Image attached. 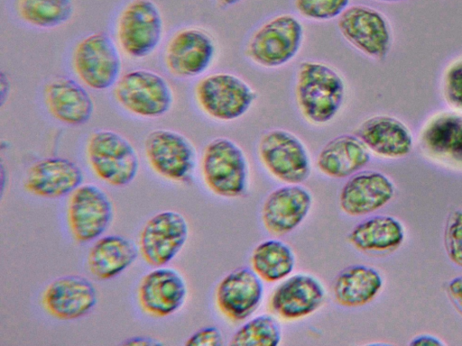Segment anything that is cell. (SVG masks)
I'll return each mask as SVG.
<instances>
[{
    "mask_svg": "<svg viewBox=\"0 0 462 346\" xmlns=\"http://www.w3.org/2000/svg\"><path fill=\"white\" fill-rule=\"evenodd\" d=\"M67 215L74 239L88 242L98 238L108 227L113 217V205L97 186L80 185L70 195Z\"/></svg>",
    "mask_w": 462,
    "mask_h": 346,
    "instance_id": "13",
    "label": "cell"
},
{
    "mask_svg": "<svg viewBox=\"0 0 462 346\" xmlns=\"http://www.w3.org/2000/svg\"><path fill=\"white\" fill-rule=\"evenodd\" d=\"M194 96L204 114L217 122H233L245 115L256 99L252 86L229 72H217L202 77Z\"/></svg>",
    "mask_w": 462,
    "mask_h": 346,
    "instance_id": "3",
    "label": "cell"
},
{
    "mask_svg": "<svg viewBox=\"0 0 462 346\" xmlns=\"http://www.w3.org/2000/svg\"><path fill=\"white\" fill-rule=\"evenodd\" d=\"M15 11L25 23L51 29L68 23L74 14L73 0H15Z\"/></svg>",
    "mask_w": 462,
    "mask_h": 346,
    "instance_id": "30",
    "label": "cell"
},
{
    "mask_svg": "<svg viewBox=\"0 0 462 346\" xmlns=\"http://www.w3.org/2000/svg\"><path fill=\"white\" fill-rule=\"evenodd\" d=\"M374 1L385 2V3H394V2H401V1H404V0H374Z\"/></svg>",
    "mask_w": 462,
    "mask_h": 346,
    "instance_id": "41",
    "label": "cell"
},
{
    "mask_svg": "<svg viewBox=\"0 0 462 346\" xmlns=\"http://www.w3.org/2000/svg\"><path fill=\"white\" fill-rule=\"evenodd\" d=\"M189 236L185 217L171 210L160 212L144 224L139 250L150 265L162 267L169 263L184 246Z\"/></svg>",
    "mask_w": 462,
    "mask_h": 346,
    "instance_id": "12",
    "label": "cell"
},
{
    "mask_svg": "<svg viewBox=\"0 0 462 346\" xmlns=\"http://www.w3.org/2000/svg\"><path fill=\"white\" fill-rule=\"evenodd\" d=\"M144 150L150 166L160 176L176 182L191 178L196 167V150L181 133L155 129L146 136Z\"/></svg>",
    "mask_w": 462,
    "mask_h": 346,
    "instance_id": "10",
    "label": "cell"
},
{
    "mask_svg": "<svg viewBox=\"0 0 462 346\" xmlns=\"http://www.w3.org/2000/svg\"><path fill=\"white\" fill-rule=\"evenodd\" d=\"M410 345H444V342L435 336L423 334L413 338Z\"/></svg>",
    "mask_w": 462,
    "mask_h": 346,
    "instance_id": "37",
    "label": "cell"
},
{
    "mask_svg": "<svg viewBox=\"0 0 462 346\" xmlns=\"http://www.w3.org/2000/svg\"><path fill=\"white\" fill-rule=\"evenodd\" d=\"M394 195L393 182L374 170L358 171L344 184L339 194V205L350 216L373 213L389 203Z\"/></svg>",
    "mask_w": 462,
    "mask_h": 346,
    "instance_id": "20",
    "label": "cell"
},
{
    "mask_svg": "<svg viewBox=\"0 0 462 346\" xmlns=\"http://www.w3.org/2000/svg\"><path fill=\"white\" fill-rule=\"evenodd\" d=\"M312 205L310 191L300 184H287L272 191L263 202L262 221L265 229L283 235L296 229Z\"/></svg>",
    "mask_w": 462,
    "mask_h": 346,
    "instance_id": "16",
    "label": "cell"
},
{
    "mask_svg": "<svg viewBox=\"0 0 462 346\" xmlns=\"http://www.w3.org/2000/svg\"><path fill=\"white\" fill-rule=\"evenodd\" d=\"M253 270L266 282L280 281L294 269L295 257L285 242L270 239L260 242L251 255Z\"/></svg>",
    "mask_w": 462,
    "mask_h": 346,
    "instance_id": "29",
    "label": "cell"
},
{
    "mask_svg": "<svg viewBox=\"0 0 462 346\" xmlns=\"http://www.w3.org/2000/svg\"><path fill=\"white\" fill-rule=\"evenodd\" d=\"M87 158L94 173L115 187L130 184L139 169V157L133 144L111 130L92 132L87 142Z\"/></svg>",
    "mask_w": 462,
    "mask_h": 346,
    "instance_id": "6",
    "label": "cell"
},
{
    "mask_svg": "<svg viewBox=\"0 0 462 346\" xmlns=\"http://www.w3.org/2000/svg\"><path fill=\"white\" fill-rule=\"evenodd\" d=\"M201 173L208 189L217 196L239 197L247 190V159L241 147L230 139L218 137L206 145Z\"/></svg>",
    "mask_w": 462,
    "mask_h": 346,
    "instance_id": "4",
    "label": "cell"
},
{
    "mask_svg": "<svg viewBox=\"0 0 462 346\" xmlns=\"http://www.w3.org/2000/svg\"><path fill=\"white\" fill-rule=\"evenodd\" d=\"M325 289L315 277L298 273L287 278L273 292L272 311L284 320H297L316 312L323 304Z\"/></svg>",
    "mask_w": 462,
    "mask_h": 346,
    "instance_id": "18",
    "label": "cell"
},
{
    "mask_svg": "<svg viewBox=\"0 0 462 346\" xmlns=\"http://www.w3.org/2000/svg\"><path fill=\"white\" fill-rule=\"evenodd\" d=\"M370 161V150L356 134H341L328 141L319 152V170L333 178L351 177Z\"/></svg>",
    "mask_w": 462,
    "mask_h": 346,
    "instance_id": "24",
    "label": "cell"
},
{
    "mask_svg": "<svg viewBox=\"0 0 462 346\" xmlns=\"http://www.w3.org/2000/svg\"><path fill=\"white\" fill-rule=\"evenodd\" d=\"M382 287V277L375 269L356 264L337 274L333 283V295L338 305L358 307L374 300Z\"/></svg>",
    "mask_w": 462,
    "mask_h": 346,
    "instance_id": "25",
    "label": "cell"
},
{
    "mask_svg": "<svg viewBox=\"0 0 462 346\" xmlns=\"http://www.w3.org/2000/svg\"><path fill=\"white\" fill-rule=\"evenodd\" d=\"M445 95L451 105L462 107V61L455 63L447 71Z\"/></svg>",
    "mask_w": 462,
    "mask_h": 346,
    "instance_id": "34",
    "label": "cell"
},
{
    "mask_svg": "<svg viewBox=\"0 0 462 346\" xmlns=\"http://www.w3.org/2000/svg\"><path fill=\"white\" fill-rule=\"evenodd\" d=\"M72 67L85 86L94 90H106L114 86L121 77L122 59L111 37L98 32L76 44Z\"/></svg>",
    "mask_w": 462,
    "mask_h": 346,
    "instance_id": "7",
    "label": "cell"
},
{
    "mask_svg": "<svg viewBox=\"0 0 462 346\" xmlns=\"http://www.w3.org/2000/svg\"><path fill=\"white\" fill-rule=\"evenodd\" d=\"M355 134L370 151L383 158H401L412 149V137L407 126L390 115L367 118Z\"/></svg>",
    "mask_w": 462,
    "mask_h": 346,
    "instance_id": "23",
    "label": "cell"
},
{
    "mask_svg": "<svg viewBox=\"0 0 462 346\" xmlns=\"http://www.w3.org/2000/svg\"><path fill=\"white\" fill-rule=\"evenodd\" d=\"M10 82L7 77H5L4 73H1L0 76V100L1 105H3L5 99L8 96V94L10 92Z\"/></svg>",
    "mask_w": 462,
    "mask_h": 346,
    "instance_id": "39",
    "label": "cell"
},
{
    "mask_svg": "<svg viewBox=\"0 0 462 346\" xmlns=\"http://www.w3.org/2000/svg\"><path fill=\"white\" fill-rule=\"evenodd\" d=\"M342 37L365 55L383 59L391 45L389 24L379 11L366 5L348 6L337 18Z\"/></svg>",
    "mask_w": 462,
    "mask_h": 346,
    "instance_id": "11",
    "label": "cell"
},
{
    "mask_svg": "<svg viewBox=\"0 0 462 346\" xmlns=\"http://www.w3.org/2000/svg\"><path fill=\"white\" fill-rule=\"evenodd\" d=\"M263 295V285L260 277L249 268H237L218 283L216 290V304L227 319L240 322L250 315L260 305Z\"/></svg>",
    "mask_w": 462,
    "mask_h": 346,
    "instance_id": "15",
    "label": "cell"
},
{
    "mask_svg": "<svg viewBox=\"0 0 462 346\" xmlns=\"http://www.w3.org/2000/svg\"><path fill=\"white\" fill-rule=\"evenodd\" d=\"M42 305L53 317L75 320L88 314L97 301L94 285L86 278L69 275L50 283L42 294Z\"/></svg>",
    "mask_w": 462,
    "mask_h": 346,
    "instance_id": "17",
    "label": "cell"
},
{
    "mask_svg": "<svg viewBox=\"0 0 462 346\" xmlns=\"http://www.w3.org/2000/svg\"><path fill=\"white\" fill-rule=\"evenodd\" d=\"M138 255L135 244L121 235L98 239L89 250L88 267L98 279H110L126 269Z\"/></svg>",
    "mask_w": 462,
    "mask_h": 346,
    "instance_id": "26",
    "label": "cell"
},
{
    "mask_svg": "<svg viewBox=\"0 0 462 346\" xmlns=\"http://www.w3.org/2000/svg\"><path fill=\"white\" fill-rule=\"evenodd\" d=\"M217 2V4L222 7V8H226V7H231L233 5H237L238 3H240L242 0H215Z\"/></svg>",
    "mask_w": 462,
    "mask_h": 346,
    "instance_id": "40",
    "label": "cell"
},
{
    "mask_svg": "<svg viewBox=\"0 0 462 346\" xmlns=\"http://www.w3.org/2000/svg\"><path fill=\"white\" fill-rule=\"evenodd\" d=\"M82 181V170L74 161L62 157H48L29 168L24 187L41 197L58 198L71 194Z\"/></svg>",
    "mask_w": 462,
    "mask_h": 346,
    "instance_id": "21",
    "label": "cell"
},
{
    "mask_svg": "<svg viewBox=\"0 0 462 346\" xmlns=\"http://www.w3.org/2000/svg\"><path fill=\"white\" fill-rule=\"evenodd\" d=\"M258 156L266 170L286 184H300L311 172L310 159L304 143L284 129L264 132L258 142Z\"/></svg>",
    "mask_w": 462,
    "mask_h": 346,
    "instance_id": "9",
    "label": "cell"
},
{
    "mask_svg": "<svg viewBox=\"0 0 462 346\" xmlns=\"http://www.w3.org/2000/svg\"><path fill=\"white\" fill-rule=\"evenodd\" d=\"M421 141L435 155L462 160V117L438 115L426 125Z\"/></svg>",
    "mask_w": 462,
    "mask_h": 346,
    "instance_id": "28",
    "label": "cell"
},
{
    "mask_svg": "<svg viewBox=\"0 0 462 346\" xmlns=\"http://www.w3.org/2000/svg\"><path fill=\"white\" fill-rule=\"evenodd\" d=\"M350 0H294L298 14L305 19L325 22L338 18Z\"/></svg>",
    "mask_w": 462,
    "mask_h": 346,
    "instance_id": "32",
    "label": "cell"
},
{
    "mask_svg": "<svg viewBox=\"0 0 462 346\" xmlns=\"http://www.w3.org/2000/svg\"><path fill=\"white\" fill-rule=\"evenodd\" d=\"M116 102L128 113L143 118H158L173 104V91L160 74L143 68L133 69L114 86Z\"/></svg>",
    "mask_w": 462,
    "mask_h": 346,
    "instance_id": "5",
    "label": "cell"
},
{
    "mask_svg": "<svg viewBox=\"0 0 462 346\" xmlns=\"http://www.w3.org/2000/svg\"><path fill=\"white\" fill-rule=\"evenodd\" d=\"M215 53L216 45L208 32L188 27L171 36L165 48L164 62L172 75L190 78L208 68Z\"/></svg>",
    "mask_w": 462,
    "mask_h": 346,
    "instance_id": "14",
    "label": "cell"
},
{
    "mask_svg": "<svg viewBox=\"0 0 462 346\" xmlns=\"http://www.w3.org/2000/svg\"><path fill=\"white\" fill-rule=\"evenodd\" d=\"M163 18L152 0H132L116 21V39L122 50L134 59L151 55L162 41Z\"/></svg>",
    "mask_w": 462,
    "mask_h": 346,
    "instance_id": "8",
    "label": "cell"
},
{
    "mask_svg": "<svg viewBox=\"0 0 462 346\" xmlns=\"http://www.w3.org/2000/svg\"><path fill=\"white\" fill-rule=\"evenodd\" d=\"M303 38L301 22L291 14H281L252 33L245 46V55L262 68H280L296 57Z\"/></svg>",
    "mask_w": 462,
    "mask_h": 346,
    "instance_id": "2",
    "label": "cell"
},
{
    "mask_svg": "<svg viewBox=\"0 0 462 346\" xmlns=\"http://www.w3.org/2000/svg\"><path fill=\"white\" fill-rule=\"evenodd\" d=\"M282 329L270 314H260L240 326L233 334L230 345L275 346L281 342Z\"/></svg>",
    "mask_w": 462,
    "mask_h": 346,
    "instance_id": "31",
    "label": "cell"
},
{
    "mask_svg": "<svg viewBox=\"0 0 462 346\" xmlns=\"http://www.w3.org/2000/svg\"><path fill=\"white\" fill-rule=\"evenodd\" d=\"M125 345H154V344H160L159 341H155L152 338L143 337V336H137L127 339L125 342H123Z\"/></svg>",
    "mask_w": 462,
    "mask_h": 346,
    "instance_id": "38",
    "label": "cell"
},
{
    "mask_svg": "<svg viewBox=\"0 0 462 346\" xmlns=\"http://www.w3.org/2000/svg\"><path fill=\"white\" fill-rule=\"evenodd\" d=\"M444 245L450 260L462 267V210L453 211L444 231Z\"/></svg>",
    "mask_w": 462,
    "mask_h": 346,
    "instance_id": "33",
    "label": "cell"
},
{
    "mask_svg": "<svg viewBox=\"0 0 462 346\" xmlns=\"http://www.w3.org/2000/svg\"><path fill=\"white\" fill-rule=\"evenodd\" d=\"M346 96L341 75L329 65L305 60L298 67L295 101L299 112L308 123L322 125L338 114Z\"/></svg>",
    "mask_w": 462,
    "mask_h": 346,
    "instance_id": "1",
    "label": "cell"
},
{
    "mask_svg": "<svg viewBox=\"0 0 462 346\" xmlns=\"http://www.w3.org/2000/svg\"><path fill=\"white\" fill-rule=\"evenodd\" d=\"M448 293L455 306L462 314V276L456 277L449 281Z\"/></svg>",
    "mask_w": 462,
    "mask_h": 346,
    "instance_id": "36",
    "label": "cell"
},
{
    "mask_svg": "<svg viewBox=\"0 0 462 346\" xmlns=\"http://www.w3.org/2000/svg\"><path fill=\"white\" fill-rule=\"evenodd\" d=\"M187 293L186 282L177 270L158 268L148 272L141 280L138 299L147 314L166 317L183 305Z\"/></svg>",
    "mask_w": 462,
    "mask_h": 346,
    "instance_id": "19",
    "label": "cell"
},
{
    "mask_svg": "<svg viewBox=\"0 0 462 346\" xmlns=\"http://www.w3.org/2000/svg\"><path fill=\"white\" fill-rule=\"evenodd\" d=\"M404 239L402 223L390 215H375L357 223L349 232L350 243L365 252H386L398 248Z\"/></svg>",
    "mask_w": 462,
    "mask_h": 346,
    "instance_id": "27",
    "label": "cell"
},
{
    "mask_svg": "<svg viewBox=\"0 0 462 346\" xmlns=\"http://www.w3.org/2000/svg\"><path fill=\"white\" fill-rule=\"evenodd\" d=\"M43 98L51 115L67 125L85 124L94 112V102L87 89L67 77L50 80L44 86Z\"/></svg>",
    "mask_w": 462,
    "mask_h": 346,
    "instance_id": "22",
    "label": "cell"
},
{
    "mask_svg": "<svg viewBox=\"0 0 462 346\" xmlns=\"http://www.w3.org/2000/svg\"><path fill=\"white\" fill-rule=\"evenodd\" d=\"M185 344L192 346H221L224 344V337L217 327L207 326L191 334Z\"/></svg>",
    "mask_w": 462,
    "mask_h": 346,
    "instance_id": "35",
    "label": "cell"
}]
</instances>
